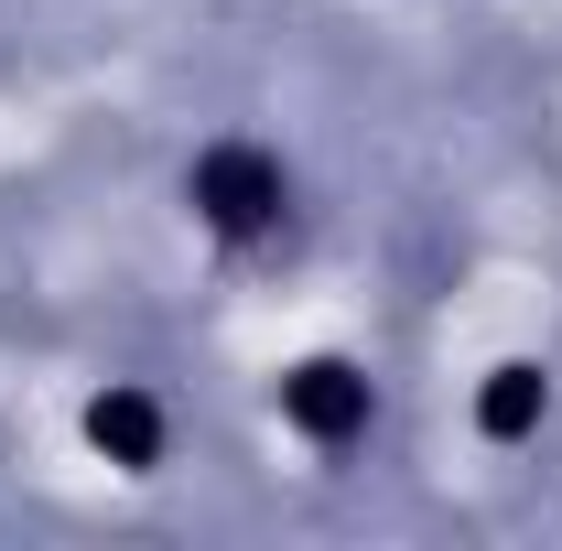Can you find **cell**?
<instances>
[{"mask_svg": "<svg viewBox=\"0 0 562 551\" xmlns=\"http://www.w3.org/2000/svg\"><path fill=\"white\" fill-rule=\"evenodd\" d=\"M281 401H292L303 432H357V421H368V379L336 368V357H314V368H292V390H281Z\"/></svg>", "mask_w": 562, "mask_h": 551, "instance_id": "1", "label": "cell"}, {"mask_svg": "<svg viewBox=\"0 0 562 551\" xmlns=\"http://www.w3.org/2000/svg\"><path fill=\"white\" fill-rule=\"evenodd\" d=\"M195 195H206L216 227H260V216L281 206V173H271V162H249V151H216L206 173H195Z\"/></svg>", "mask_w": 562, "mask_h": 551, "instance_id": "2", "label": "cell"}]
</instances>
